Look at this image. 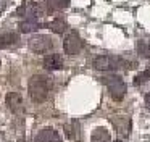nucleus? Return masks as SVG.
Segmentation results:
<instances>
[{
    "label": "nucleus",
    "mask_w": 150,
    "mask_h": 142,
    "mask_svg": "<svg viewBox=\"0 0 150 142\" xmlns=\"http://www.w3.org/2000/svg\"><path fill=\"white\" fill-rule=\"evenodd\" d=\"M50 89H52V84H50L49 77L42 76V74H34L33 77L28 82V92L33 102L36 103H44L49 99Z\"/></svg>",
    "instance_id": "nucleus-1"
},
{
    "label": "nucleus",
    "mask_w": 150,
    "mask_h": 142,
    "mask_svg": "<svg viewBox=\"0 0 150 142\" xmlns=\"http://www.w3.org/2000/svg\"><path fill=\"white\" fill-rule=\"evenodd\" d=\"M102 82L105 84V87L108 89L110 95L115 100H123V97L126 95V82L123 81V77L118 74H108V76L102 77Z\"/></svg>",
    "instance_id": "nucleus-2"
},
{
    "label": "nucleus",
    "mask_w": 150,
    "mask_h": 142,
    "mask_svg": "<svg viewBox=\"0 0 150 142\" xmlns=\"http://www.w3.org/2000/svg\"><path fill=\"white\" fill-rule=\"evenodd\" d=\"M28 47H29V50L33 53H47L49 50H52L53 42L45 34H34L28 40Z\"/></svg>",
    "instance_id": "nucleus-3"
},
{
    "label": "nucleus",
    "mask_w": 150,
    "mask_h": 142,
    "mask_svg": "<svg viewBox=\"0 0 150 142\" xmlns=\"http://www.w3.org/2000/svg\"><path fill=\"white\" fill-rule=\"evenodd\" d=\"M97 71H115L121 66V58L111 57V55H98L92 61Z\"/></svg>",
    "instance_id": "nucleus-4"
},
{
    "label": "nucleus",
    "mask_w": 150,
    "mask_h": 142,
    "mask_svg": "<svg viewBox=\"0 0 150 142\" xmlns=\"http://www.w3.org/2000/svg\"><path fill=\"white\" fill-rule=\"evenodd\" d=\"M63 50L68 55H78L82 50V39L76 31H69L63 37Z\"/></svg>",
    "instance_id": "nucleus-5"
},
{
    "label": "nucleus",
    "mask_w": 150,
    "mask_h": 142,
    "mask_svg": "<svg viewBox=\"0 0 150 142\" xmlns=\"http://www.w3.org/2000/svg\"><path fill=\"white\" fill-rule=\"evenodd\" d=\"M20 15H26L28 18H37V16L44 15V5L40 0H26L23 6L18 10Z\"/></svg>",
    "instance_id": "nucleus-6"
},
{
    "label": "nucleus",
    "mask_w": 150,
    "mask_h": 142,
    "mask_svg": "<svg viewBox=\"0 0 150 142\" xmlns=\"http://www.w3.org/2000/svg\"><path fill=\"white\" fill-rule=\"evenodd\" d=\"M36 142H62L60 134L52 128H44L37 132L36 136Z\"/></svg>",
    "instance_id": "nucleus-7"
},
{
    "label": "nucleus",
    "mask_w": 150,
    "mask_h": 142,
    "mask_svg": "<svg viewBox=\"0 0 150 142\" xmlns=\"http://www.w3.org/2000/svg\"><path fill=\"white\" fill-rule=\"evenodd\" d=\"M63 66V60L58 53H50L44 58V68L49 71H57Z\"/></svg>",
    "instance_id": "nucleus-8"
},
{
    "label": "nucleus",
    "mask_w": 150,
    "mask_h": 142,
    "mask_svg": "<svg viewBox=\"0 0 150 142\" xmlns=\"http://www.w3.org/2000/svg\"><path fill=\"white\" fill-rule=\"evenodd\" d=\"M5 102H7V105L10 107V110H13V111H18V110L21 108V105H23L21 95H20V94H16V92L7 94V97H5Z\"/></svg>",
    "instance_id": "nucleus-9"
},
{
    "label": "nucleus",
    "mask_w": 150,
    "mask_h": 142,
    "mask_svg": "<svg viewBox=\"0 0 150 142\" xmlns=\"http://www.w3.org/2000/svg\"><path fill=\"white\" fill-rule=\"evenodd\" d=\"M91 142H111L110 132L105 128L94 129V131H92V136H91Z\"/></svg>",
    "instance_id": "nucleus-10"
},
{
    "label": "nucleus",
    "mask_w": 150,
    "mask_h": 142,
    "mask_svg": "<svg viewBox=\"0 0 150 142\" xmlns=\"http://www.w3.org/2000/svg\"><path fill=\"white\" fill-rule=\"evenodd\" d=\"M18 42V36L15 32H7L0 36V48H10Z\"/></svg>",
    "instance_id": "nucleus-11"
},
{
    "label": "nucleus",
    "mask_w": 150,
    "mask_h": 142,
    "mask_svg": "<svg viewBox=\"0 0 150 142\" xmlns=\"http://www.w3.org/2000/svg\"><path fill=\"white\" fill-rule=\"evenodd\" d=\"M40 28V24H37L36 18H28L26 21L20 23V31L21 32H34Z\"/></svg>",
    "instance_id": "nucleus-12"
},
{
    "label": "nucleus",
    "mask_w": 150,
    "mask_h": 142,
    "mask_svg": "<svg viewBox=\"0 0 150 142\" xmlns=\"http://www.w3.org/2000/svg\"><path fill=\"white\" fill-rule=\"evenodd\" d=\"M47 26H49V28L52 29V31L55 32V34H63V32H65V29H66V23L63 21L62 18L53 19V21L50 23V24H47Z\"/></svg>",
    "instance_id": "nucleus-13"
},
{
    "label": "nucleus",
    "mask_w": 150,
    "mask_h": 142,
    "mask_svg": "<svg viewBox=\"0 0 150 142\" xmlns=\"http://www.w3.org/2000/svg\"><path fill=\"white\" fill-rule=\"evenodd\" d=\"M137 52L140 57L150 58V42L149 40H139L137 42Z\"/></svg>",
    "instance_id": "nucleus-14"
},
{
    "label": "nucleus",
    "mask_w": 150,
    "mask_h": 142,
    "mask_svg": "<svg viewBox=\"0 0 150 142\" xmlns=\"http://www.w3.org/2000/svg\"><path fill=\"white\" fill-rule=\"evenodd\" d=\"M149 77H150V71H149V70H145V71L139 73L136 77H134V84H136V86H140V84L147 82V81H149Z\"/></svg>",
    "instance_id": "nucleus-15"
},
{
    "label": "nucleus",
    "mask_w": 150,
    "mask_h": 142,
    "mask_svg": "<svg viewBox=\"0 0 150 142\" xmlns=\"http://www.w3.org/2000/svg\"><path fill=\"white\" fill-rule=\"evenodd\" d=\"M57 3H58V6L65 8V6H68V5H69V0H57Z\"/></svg>",
    "instance_id": "nucleus-16"
},
{
    "label": "nucleus",
    "mask_w": 150,
    "mask_h": 142,
    "mask_svg": "<svg viewBox=\"0 0 150 142\" xmlns=\"http://www.w3.org/2000/svg\"><path fill=\"white\" fill-rule=\"evenodd\" d=\"M145 107L150 110V94H147V95H145Z\"/></svg>",
    "instance_id": "nucleus-17"
},
{
    "label": "nucleus",
    "mask_w": 150,
    "mask_h": 142,
    "mask_svg": "<svg viewBox=\"0 0 150 142\" xmlns=\"http://www.w3.org/2000/svg\"><path fill=\"white\" fill-rule=\"evenodd\" d=\"M115 142H123V141H115Z\"/></svg>",
    "instance_id": "nucleus-18"
}]
</instances>
